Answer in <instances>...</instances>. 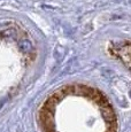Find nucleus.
Segmentation results:
<instances>
[{
	"label": "nucleus",
	"instance_id": "obj_1",
	"mask_svg": "<svg viewBox=\"0 0 131 132\" xmlns=\"http://www.w3.org/2000/svg\"><path fill=\"white\" fill-rule=\"evenodd\" d=\"M19 47L23 53H31L32 52V44H31V42L28 39H22L21 42L19 43Z\"/></svg>",
	"mask_w": 131,
	"mask_h": 132
},
{
	"label": "nucleus",
	"instance_id": "obj_2",
	"mask_svg": "<svg viewBox=\"0 0 131 132\" xmlns=\"http://www.w3.org/2000/svg\"><path fill=\"white\" fill-rule=\"evenodd\" d=\"M102 116H104L106 120L109 121V122L115 121V114H114V111H113L110 108L104 109V110H102Z\"/></svg>",
	"mask_w": 131,
	"mask_h": 132
},
{
	"label": "nucleus",
	"instance_id": "obj_3",
	"mask_svg": "<svg viewBox=\"0 0 131 132\" xmlns=\"http://www.w3.org/2000/svg\"><path fill=\"white\" fill-rule=\"evenodd\" d=\"M15 35H16V31H14L13 29L5 30V31L1 32V36L2 37H15Z\"/></svg>",
	"mask_w": 131,
	"mask_h": 132
},
{
	"label": "nucleus",
	"instance_id": "obj_4",
	"mask_svg": "<svg viewBox=\"0 0 131 132\" xmlns=\"http://www.w3.org/2000/svg\"><path fill=\"white\" fill-rule=\"evenodd\" d=\"M129 95H130V98H131V90H130V92H129Z\"/></svg>",
	"mask_w": 131,
	"mask_h": 132
}]
</instances>
